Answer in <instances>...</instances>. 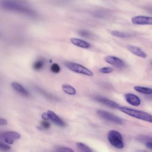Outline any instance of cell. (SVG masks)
Segmentation results:
<instances>
[{
  "instance_id": "e0dca14e",
  "label": "cell",
  "mask_w": 152,
  "mask_h": 152,
  "mask_svg": "<svg viewBox=\"0 0 152 152\" xmlns=\"http://www.w3.org/2000/svg\"><path fill=\"white\" fill-rule=\"evenodd\" d=\"M62 90L66 94L69 95H74L76 94V90L74 87L69 84H64L62 86Z\"/></svg>"
},
{
  "instance_id": "f1b7e54d",
  "label": "cell",
  "mask_w": 152,
  "mask_h": 152,
  "mask_svg": "<svg viewBox=\"0 0 152 152\" xmlns=\"http://www.w3.org/2000/svg\"><path fill=\"white\" fill-rule=\"evenodd\" d=\"M150 98H152V96H151V97H150Z\"/></svg>"
},
{
  "instance_id": "83f0119b",
  "label": "cell",
  "mask_w": 152,
  "mask_h": 152,
  "mask_svg": "<svg viewBox=\"0 0 152 152\" xmlns=\"http://www.w3.org/2000/svg\"><path fill=\"white\" fill-rule=\"evenodd\" d=\"M0 124H1V125H5L8 124V121L7 119L1 118L0 119Z\"/></svg>"
},
{
  "instance_id": "52a82bcc",
  "label": "cell",
  "mask_w": 152,
  "mask_h": 152,
  "mask_svg": "<svg viewBox=\"0 0 152 152\" xmlns=\"http://www.w3.org/2000/svg\"><path fill=\"white\" fill-rule=\"evenodd\" d=\"M97 113L100 117L109 122L118 125H122L123 124V120L121 118L107 111L99 109L97 110Z\"/></svg>"
},
{
  "instance_id": "5b68a950",
  "label": "cell",
  "mask_w": 152,
  "mask_h": 152,
  "mask_svg": "<svg viewBox=\"0 0 152 152\" xmlns=\"http://www.w3.org/2000/svg\"><path fill=\"white\" fill-rule=\"evenodd\" d=\"M21 137V134L18 132L10 131L1 133L0 138L1 141H2L3 142L8 144H12L16 140H19Z\"/></svg>"
},
{
  "instance_id": "ffe728a7",
  "label": "cell",
  "mask_w": 152,
  "mask_h": 152,
  "mask_svg": "<svg viewBox=\"0 0 152 152\" xmlns=\"http://www.w3.org/2000/svg\"><path fill=\"white\" fill-rule=\"evenodd\" d=\"M44 65V62L42 60H38L34 62L33 65V68L34 70H40L41 69Z\"/></svg>"
},
{
  "instance_id": "9c48e42d",
  "label": "cell",
  "mask_w": 152,
  "mask_h": 152,
  "mask_svg": "<svg viewBox=\"0 0 152 152\" xmlns=\"http://www.w3.org/2000/svg\"><path fill=\"white\" fill-rule=\"evenodd\" d=\"M104 61L107 63L119 68H124L125 65V62L121 59L114 56H107L104 58Z\"/></svg>"
},
{
  "instance_id": "7a4b0ae2",
  "label": "cell",
  "mask_w": 152,
  "mask_h": 152,
  "mask_svg": "<svg viewBox=\"0 0 152 152\" xmlns=\"http://www.w3.org/2000/svg\"><path fill=\"white\" fill-rule=\"evenodd\" d=\"M118 109L131 117L152 124V115L149 113L124 106H120Z\"/></svg>"
},
{
  "instance_id": "5bb4252c",
  "label": "cell",
  "mask_w": 152,
  "mask_h": 152,
  "mask_svg": "<svg viewBox=\"0 0 152 152\" xmlns=\"http://www.w3.org/2000/svg\"><path fill=\"white\" fill-rule=\"evenodd\" d=\"M11 86L17 92H18L22 96L26 97L29 96L28 91L20 83L17 82H12L11 83Z\"/></svg>"
},
{
  "instance_id": "ba28073f",
  "label": "cell",
  "mask_w": 152,
  "mask_h": 152,
  "mask_svg": "<svg viewBox=\"0 0 152 152\" xmlns=\"http://www.w3.org/2000/svg\"><path fill=\"white\" fill-rule=\"evenodd\" d=\"M131 21L135 25H152V17L138 15L132 17Z\"/></svg>"
},
{
  "instance_id": "d6986e66",
  "label": "cell",
  "mask_w": 152,
  "mask_h": 152,
  "mask_svg": "<svg viewBox=\"0 0 152 152\" xmlns=\"http://www.w3.org/2000/svg\"><path fill=\"white\" fill-rule=\"evenodd\" d=\"M76 145L78 148V149L81 151H84V152H90L92 151V150L90 149V148L87 146V145H86L85 144H83L82 142H77Z\"/></svg>"
},
{
  "instance_id": "d4e9b609",
  "label": "cell",
  "mask_w": 152,
  "mask_h": 152,
  "mask_svg": "<svg viewBox=\"0 0 152 152\" xmlns=\"http://www.w3.org/2000/svg\"><path fill=\"white\" fill-rule=\"evenodd\" d=\"M40 126L42 128L47 129H49L50 128V124L49 122H48L46 121H42V122H40Z\"/></svg>"
},
{
  "instance_id": "30bf717a",
  "label": "cell",
  "mask_w": 152,
  "mask_h": 152,
  "mask_svg": "<svg viewBox=\"0 0 152 152\" xmlns=\"http://www.w3.org/2000/svg\"><path fill=\"white\" fill-rule=\"evenodd\" d=\"M94 99L97 101L98 102H100L102 104H105L106 106L110 107L111 108H114V109H119L120 107L119 104L117 103L116 102L111 100L110 99H108L106 97H103L102 96H96L94 97Z\"/></svg>"
},
{
  "instance_id": "6da1fadb",
  "label": "cell",
  "mask_w": 152,
  "mask_h": 152,
  "mask_svg": "<svg viewBox=\"0 0 152 152\" xmlns=\"http://www.w3.org/2000/svg\"><path fill=\"white\" fill-rule=\"evenodd\" d=\"M1 6L6 10L17 12L31 16L35 15V12L27 4L20 0H2Z\"/></svg>"
},
{
  "instance_id": "9a60e30c",
  "label": "cell",
  "mask_w": 152,
  "mask_h": 152,
  "mask_svg": "<svg viewBox=\"0 0 152 152\" xmlns=\"http://www.w3.org/2000/svg\"><path fill=\"white\" fill-rule=\"evenodd\" d=\"M138 139L141 142L145 144L147 148L152 150V137L141 136Z\"/></svg>"
},
{
  "instance_id": "8fae6325",
  "label": "cell",
  "mask_w": 152,
  "mask_h": 152,
  "mask_svg": "<svg viewBox=\"0 0 152 152\" xmlns=\"http://www.w3.org/2000/svg\"><path fill=\"white\" fill-rule=\"evenodd\" d=\"M126 101L134 106H138L141 104V99L135 94L132 93H126L124 95Z\"/></svg>"
},
{
  "instance_id": "484cf974",
  "label": "cell",
  "mask_w": 152,
  "mask_h": 152,
  "mask_svg": "<svg viewBox=\"0 0 152 152\" xmlns=\"http://www.w3.org/2000/svg\"><path fill=\"white\" fill-rule=\"evenodd\" d=\"M78 34L81 36L86 37H88L91 35V33L87 30H80L78 31Z\"/></svg>"
},
{
  "instance_id": "603a6c76",
  "label": "cell",
  "mask_w": 152,
  "mask_h": 152,
  "mask_svg": "<svg viewBox=\"0 0 152 152\" xmlns=\"http://www.w3.org/2000/svg\"><path fill=\"white\" fill-rule=\"evenodd\" d=\"M56 151H73L74 150L71 148H69L68 147H57L55 149Z\"/></svg>"
},
{
  "instance_id": "f546056e",
  "label": "cell",
  "mask_w": 152,
  "mask_h": 152,
  "mask_svg": "<svg viewBox=\"0 0 152 152\" xmlns=\"http://www.w3.org/2000/svg\"><path fill=\"white\" fill-rule=\"evenodd\" d=\"M151 64H152V61H151Z\"/></svg>"
},
{
  "instance_id": "277c9868",
  "label": "cell",
  "mask_w": 152,
  "mask_h": 152,
  "mask_svg": "<svg viewBox=\"0 0 152 152\" xmlns=\"http://www.w3.org/2000/svg\"><path fill=\"white\" fill-rule=\"evenodd\" d=\"M65 65L68 69L72 72L87 76H93V73L91 71L80 64L73 62H66L65 63Z\"/></svg>"
},
{
  "instance_id": "ac0fdd59",
  "label": "cell",
  "mask_w": 152,
  "mask_h": 152,
  "mask_svg": "<svg viewBox=\"0 0 152 152\" xmlns=\"http://www.w3.org/2000/svg\"><path fill=\"white\" fill-rule=\"evenodd\" d=\"M111 34L118 37L120 38H128L130 37V34L127 33H125L123 31H116V30H112L111 31Z\"/></svg>"
},
{
  "instance_id": "2e32d148",
  "label": "cell",
  "mask_w": 152,
  "mask_h": 152,
  "mask_svg": "<svg viewBox=\"0 0 152 152\" xmlns=\"http://www.w3.org/2000/svg\"><path fill=\"white\" fill-rule=\"evenodd\" d=\"M134 88L135 91L140 93L145 94H152V88L140 86H135L134 87Z\"/></svg>"
},
{
  "instance_id": "cb8c5ba5",
  "label": "cell",
  "mask_w": 152,
  "mask_h": 152,
  "mask_svg": "<svg viewBox=\"0 0 152 152\" xmlns=\"http://www.w3.org/2000/svg\"><path fill=\"white\" fill-rule=\"evenodd\" d=\"M6 144H7V143H6ZM6 144L3 143L2 141H1V142H0V149H1V150L8 151V150H9L11 149V147H10L8 145H7V144Z\"/></svg>"
},
{
  "instance_id": "3957f363",
  "label": "cell",
  "mask_w": 152,
  "mask_h": 152,
  "mask_svg": "<svg viewBox=\"0 0 152 152\" xmlns=\"http://www.w3.org/2000/svg\"><path fill=\"white\" fill-rule=\"evenodd\" d=\"M107 139L113 147L118 149L124 147L123 137L119 132L116 130H110L107 134Z\"/></svg>"
},
{
  "instance_id": "44dd1931",
  "label": "cell",
  "mask_w": 152,
  "mask_h": 152,
  "mask_svg": "<svg viewBox=\"0 0 152 152\" xmlns=\"http://www.w3.org/2000/svg\"><path fill=\"white\" fill-rule=\"evenodd\" d=\"M50 70L52 72L57 74L58 72H59V71H61V68L59 66V65L58 64L54 63L51 66H50Z\"/></svg>"
},
{
  "instance_id": "7402d4cb",
  "label": "cell",
  "mask_w": 152,
  "mask_h": 152,
  "mask_svg": "<svg viewBox=\"0 0 152 152\" xmlns=\"http://www.w3.org/2000/svg\"><path fill=\"white\" fill-rule=\"evenodd\" d=\"M113 69L111 67L109 66H106V67H103L99 69V72L103 74H109L113 72Z\"/></svg>"
},
{
  "instance_id": "4316f807",
  "label": "cell",
  "mask_w": 152,
  "mask_h": 152,
  "mask_svg": "<svg viewBox=\"0 0 152 152\" xmlns=\"http://www.w3.org/2000/svg\"><path fill=\"white\" fill-rule=\"evenodd\" d=\"M107 15V14L105 12H103V11L96 12V14H94V16H96V17H100V18H104V17H106Z\"/></svg>"
},
{
  "instance_id": "8992f818",
  "label": "cell",
  "mask_w": 152,
  "mask_h": 152,
  "mask_svg": "<svg viewBox=\"0 0 152 152\" xmlns=\"http://www.w3.org/2000/svg\"><path fill=\"white\" fill-rule=\"evenodd\" d=\"M42 118L45 120L51 121L55 125L60 127H64L66 125V123L59 116L51 110H48L46 112L43 113L42 114Z\"/></svg>"
},
{
  "instance_id": "7c38bea8",
  "label": "cell",
  "mask_w": 152,
  "mask_h": 152,
  "mask_svg": "<svg viewBox=\"0 0 152 152\" xmlns=\"http://www.w3.org/2000/svg\"><path fill=\"white\" fill-rule=\"evenodd\" d=\"M128 49L131 53H132L134 55L138 57H140L142 58H146L147 56L146 53L144 52L138 46H134V45H129L128 46Z\"/></svg>"
},
{
  "instance_id": "4fadbf2b",
  "label": "cell",
  "mask_w": 152,
  "mask_h": 152,
  "mask_svg": "<svg viewBox=\"0 0 152 152\" xmlns=\"http://www.w3.org/2000/svg\"><path fill=\"white\" fill-rule=\"evenodd\" d=\"M70 41L75 46H77L81 48L88 49V48H90V46H91L90 44L88 42H87L84 40H83V39L72 37L70 39Z\"/></svg>"
}]
</instances>
